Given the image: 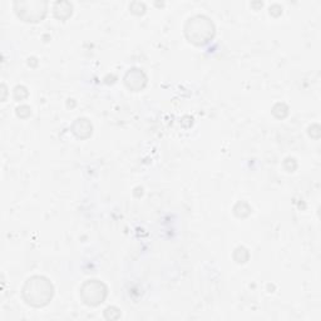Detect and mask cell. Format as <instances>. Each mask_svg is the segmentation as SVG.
I'll return each instance as SVG.
<instances>
[{"mask_svg": "<svg viewBox=\"0 0 321 321\" xmlns=\"http://www.w3.org/2000/svg\"><path fill=\"white\" fill-rule=\"evenodd\" d=\"M216 34L215 24L206 15H195L190 18L184 25V35L190 43L195 45H206L214 39Z\"/></svg>", "mask_w": 321, "mask_h": 321, "instance_id": "cell-2", "label": "cell"}, {"mask_svg": "<svg viewBox=\"0 0 321 321\" xmlns=\"http://www.w3.org/2000/svg\"><path fill=\"white\" fill-rule=\"evenodd\" d=\"M28 96H29V92H28V89L24 86H16L15 88H14L13 97L18 102H22V101H24V99H27Z\"/></svg>", "mask_w": 321, "mask_h": 321, "instance_id": "cell-9", "label": "cell"}, {"mask_svg": "<svg viewBox=\"0 0 321 321\" xmlns=\"http://www.w3.org/2000/svg\"><path fill=\"white\" fill-rule=\"evenodd\" d=\"M72 132L77 138L86 139L92 136V123L87 118H77L72 124Z\"/></svg>", "mask_w": 321, "mask_h": 321, "instance_id": "cell-6", "label": "cell"}, {"mask_svg": "<svg viewBox=\"0 0 321 321\" xmlns=\"http://www.w3.org/2000/svg\"><path fill=\"white\" fill-rule=\"evenodd\" d=\"M272 115L278 119L285 118L289 115V107L285 103H277L272 108Z\"/></svg>", "mask_w": 321, "mask_h": 321, "instance_id": "cell-8", "label": "cell"}, {"mask_svg": "<svg viewBox=\"0 0 321 321\" xmlns=\"http://www.w3.org/2000/svg\"><path fill=\"white\" fill-rule=\"evenodd\" d=\"M129 9L133 14H136V15H142V14H144V11H146V5H144L143 3L136 2L129 5Z\"/></svg>", "mask_w": 321, "mask_h": 321, "instance_id": "cell-11", "label": "cell"}, {"mask_svg": "<svg viewBox=\"0 0 321 321\" xmlns=\"http://www.w3.org/2000/svg\"><path fill=\"white\" fill-rule=\"evenodd\" d=\"M124 84L128 89L133 90V92H139L143 89L147 84V75L143 70L133 68L129 69L124 75Z\"/></svg>", "mask_w": 321, "mask_h": 321, "instance_id": "cell-5", "label": "cell"}, {"mask_svg": "<svg viewBox=\"0 0 321 321\" xmlns=\"http://www.w3.org/2000/svg\"><path fill=\"white\" fill-rule=\"evenodd\" d=\"M23 113H25V116H27V118H28L30 115H32V109H30V107H28V106H21L16 108V116H18L19 118H24V115H23Z\"/></svg>", "mask_w": 321, "mask_h": 321, "instance_id": "cell-12", "label": "cell"}, {"mask_svg": "<svg viewBox=\"0 0 321 321\" xmlns=\"http://www.w3.org/2000/svg\"><path fill=\"white\" fill-rule=\"evenodd\" d=\"M108 296V288L106 284L99 280H87L81 288V299L87 306L101 305Z\"/></svg>", "mask_w": 321, "mask_h": 321, "instance_id": "cell-4", "label": "cell"}, {"mask_svg": "<svg viewBox=\"0 0 321 321\" xmlns=\"http://www.w3.org/2000/svg\"><path fill=\"white\" fill-rule=\"evenodd\" d=\"M22 296L25 304L32 308H44L54 296V286L45 276H32L25 281L22 289Z\"/></svg>", "mask_w": 321, "mask_h": 321, "instance_id": "cell-1", "label": "cell"}, {"mask_svg": "<svg viewBox=\"0 0 321 321\" xmlns=\"http://www.w3.org/2000/svg\"><path fill=\"white\" fill-rule=\"evenodd\" d=\"M234 254H235V255H240V257L235 258V261H236V262H237V263H245L246 261L249 260V251H247V250H246L243 246L237 247V249L235 250Z\"/></svg>", "mask_w": 321, "mask_h": 321, "instance_id": "cell-10", "label": "cell"}, {"mask_svg": "<svg viewBox=\"0 0 321 321\" xmlns=\"http://www.w3.org/2000/svg\"><path fill=\"white\" fill-rule=\"evenodd\" d=\"M53 13L59 21H67L73 13V5L68 2H58L54 4Z\"/></svg>", "mask_w": 321, "mask_h": 321, "instance_id": "cell-7", "label": "cell"}, {"mask_svg": "<svg viewBox=\"0 0 321 321\" xmlns=\"http://www.w3.org/2000/svg\"><path fill=\"white\" fill-rule=\"evenodd\" d=\"M14 10L18 18L27 23L42 22L47 15L48 3L45 2H15Z\"/></svg>", "mask_w": 321, "mask_h": 321, "instance_id": "cell-3", "label": "cell"}]
</instances>
